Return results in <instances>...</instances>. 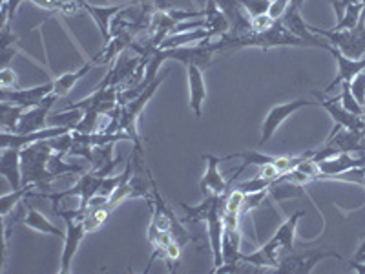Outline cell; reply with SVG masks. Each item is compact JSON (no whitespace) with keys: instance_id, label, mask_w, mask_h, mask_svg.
I'll use <instances>...</instances> for the list:
<instances>
[{"instance_id":"obj_8","label":"cell","mask_w":365,"mask_h":274,"mask_svg":"<svg viewBox=\"0 0 365 274\" xmlns=\"http://www.w3.org/2000/svg\"><path fill=\"white\" fill-rule=\"evenodd\" d=\"M314 96L318 97V106L325 110L329 116L332 117L334 121V125L340 126V128H347V130H365V119L361 116H356V113H351L349 110L344 108V104H341L340 96L338 97H327L324 93H319V91H314Z\"/></svg>"},{"instance_id":"obj_26","label":"cell","mask_w":365,"mask_h":274,"mask_svg":"<svg viewBox=\"0 0 365 274\" xmlns=\"http://www.w3.org/2000/svg\"><path fill=\"white\" fill-rule=\"evenodd\" d=\"M24 225L29 228V230H35V233L55 236L58 238V240H64V238H66V233H63L57 225L51 223V221L48 220L42 212H38L37 208L34 207H28V212H26V218H24Z\"/></svg>"},{"instance_id":"obj_4","label":"cell","mask_w":365,"mask_h":274,"mask_svg":"<svg viewBox=\"0 0 365 274\" xmlns=\"http://www.w3.org/2000/svg\"><path fill=\"white\" fill-rule=\"evenodd\" d=\"M329 258H336V260H341L340 254L336 250L331 249H312L305 250V253H287V256H282L278 263V273H294V274H309L316 269L318 263H322L324 260H329Z\"/></svg>"},{"instance_id":"obj_24","label":"cell","mask_w":365,"mask_h":274,"mask_svg":"<svg viewBox=\"0 0 365 274\" xmlns=\"http://www.w3.org/2000/svg\"><path fill=\"white\" fill-rule=\"evenodd\" d=\"M212 34L207 28L188 29V31H179V34L168 35L165 41L159 44L158 50H170V48H181V46H194L200 42L212 41Z\"/></svg>"},{"instance_id":"obj_7","label":"cell","mask_w":365,"mask_h":274,"mask_svg":"<svg viewBox=\"0 0 365 274\" xmlns=\"http://www.w3.org/2000/svg\"><path fill=\"white\" fill-rule=\"evenodd\" d=\"M223 208H225V194L221 196L220 203L214 205V208H212V210L207 214V218H205V221H207L208 240H210L212 260H214V273H217L220 267L223 265V234H225Z\"/></svg>"},{"instance_id":"obj_6","label":"cell","mask_w":365,"mask_h":274,"mask_svg":"<svg viewBox=\"0 0 365 274\" xmlns=\"http://www.w3.org/2000/svg\"><path fill=\"white\" fill-rule=\"evenodd\" d=\"M318 103H312V101L309 99H296V101H291V103H283V104H276V106H272L270 108V112L267 113L265 121H263L262 125V139H259V145H265V143H269L270 139H272V136L276 132H278L279 126L285 123L289 117L292 116L294 112H298V110L305 108V106H316Z\"/></svg>"},{"instance_id":"obj_43","label":"cell","mask_w":365,"mask_h":274,"mask_svg":"<svg viewBox=\"0 0 365 274\" xmlns=\"http://www.w3.org/2000/svg\"><path fill=\"white\" fill-rule=\"evenodd\" d=\"M351 262L365 263V236H364V240H361L360 245H358V249H356V253H354V256L351 258Z\"/></svg>"},{"instance_id":"obj_22","label":"cell","mask_w":365,"mask_h":274,"mask_svg":"<svg viewBox=\"0 0 365 274\" xmlns=\"http://www.w3.org/2000/svg\"><path fill=\"white\" fill-rule=\"evenodd\" d=\"M282 250L278 245H274L270 241H267L262 249L254 250L252 254L241 258V262L249 263V265L259 267V269H278V263L282 260Z\"/></svg>"},{"instance_id":"obj_44","label":"cell","mask_w":365,"mask_h":274,"mask_svg":"<svg viewBox=\"0 0 365 274\" xmlns=\"http://www.w3.org/2000/svg\"><path fill=\"white\" fill-rule=\"evenodd\" d=\"M133 4H155V6H161V8H165L166 2L165 0H132Z\"/></svg>"},{"instance_id":"obj_40","label":"cell","mask_w":365,"mask_h":274,"mask_svg":"<svg viewBox=\"0 0 365 274\" xmlns=\"http://www.w3.org/2000/svg\"><path fill=\"white\" fill-rule=\"evenodd\" d=\"M0 86L2 88H9V90H17L19 83H17V73L11 70V68H2L0 71Z\"/></svg>"},{"instance_id":"obj_9","label":"cell","mask_w":365,"mask_h":274,"mask_svg":"<svg viewBox=\"0 0 365 274\" xmlns=\"http://www.w3.org/2000/svg\"><path fill=\"white\" fill-rule=\"evenodd\" d=\"M63 220L66 221V238H64V249L63 256H61V269H58V273L68 274L71 270L75 254L79 250L88 230L84 227L83 218H63Z\"/></svg>"},{"instance_id":"obj_38","label":"cell","mask_w":365,"mask_h":274,"mask_svg":"<svg viewBox=\"0 0 365 274\" xmlns=\"http://www.w3.org/2000/svg\"><path fill=\"white\" fill-rule=\"evenodd\" d=\"M243 201H245V194L241 191H237V188H232V191L225 194V210L234 212V214H241Z\"/></svg>"},{"instance_id":"obj_46","label":"cell","mask_w":365,"mask_h":274,"mask_svg":"<svg viewBox=\"0 0 365 274\" xmlns=\"http://www.w3.org/2000/svg\"><path fill=\"white\" fill-rule=\"evenodd\" d=\"M303 4H305V0H291V2H289V6H291V8L299 9V11H302Z\"/></svg>"},{"instance_id":"obj_25","label":"cell","mask_w":365,"mask_h":274,"mask_svg":"<svg viewBox=\"0 0 365 274\" xmlns=\"http://www.w3.org/2000/svg\"><path fill=\"white\" fill-rule=\"evenodd\" d=\"M305 216V212L298 210L294 212L285 223L279 225V228L276 230L272 238H270V243L278 245L279 249H283L285 253H292L294 250V236H296V228H298V221Z\"/></svg>"},{"instance_id":"obj_10","label":"cell","mask_w":365,"mask_h":274,"mask_svg":"<svg viewBox=\"0 0 365 274\" xmlns=\"http://www.w3.org/2000/svg\"><path fill=\"white\" fill-rule=\"evenodd\" d=\"M71 132V128L68 126H50V128H42L37 132H28V133H15V132H4L0 133V143H2V148H26L29 145H35V143L48 141V139H53V137L64 136V133Z\"/></svg>"},{"instance_id":"obj_3","label":"cell","mask_w":365,"mask_h":274,"mask_svg":"<svg viewBox=\"0 0 365 274\" xmlns=\"http://www.w3.org/2000/svg\"><path fill=\"white\" fill-rule=\"evenodd\" d=\"M312 34L318 37H324L331 46L338 48L344 55L351 59H361L365 57V13H361L360 22L356 28L353 29H341V31H334V29H324L316 28V26H309Z\"/></svg>"},{"instance_id":"obj_30","label":"cell","mask_w":365,"mask_h":274,"mask_svg":"<svg viewBox=\"0 0 365 274\" xmlns=\"http://www.w3.org/2000/svg\"><path fill=\"white\" fill-rule=\"evenodd\" d=\"M0 112H2L0 113V126H2V130H4V132H17L19 121H21L24 108H21L17 104L2 101V104H0Z\"/></svg>"},{"instance_id":"obj_28","label":"cell","mask_w":365,"mask_h":274,"mask_svg":"<svg viewBox=\"0 0 365 274\" xmlns=\"http://www.w3.org/2000/svg\"><path fill=\"white\" fill-rule=\"evenodd\" d=\"M221 196H205V200L201 201L200 205H188L181 203L182 210H185V221H190V223H195V221H201L207 218L208 212L214 208V205L220 203Z\"/></svg>"},{"instance_id":"obj_45","label":"cell","mask_w":365,"mask_h":274,"mask_svg":"<svg viewBox=\"0 0 365 274\" xmlns=\"http://www.w3.org/2000/svg\"><path fill=\"white\" fill-rule=\"evenodd\" d=\"M349 263H351V267H353L356 273L365 274V263H360V262H349Z\"/></svg>"},{"instance_id":"obj_39","label":"cell","mask_w":365,"mask_h":274,"mask_svg":"<svg viewBox=\"0 0 365 274\" xmlns=\"http://www.w3.org/2000/svg\"><path fill=\"white\" fill-rule=\"evenodd\" d=\"M351 91H353V96L356 97L358 103L365 108V70L351 81Z\"/></svg>"},{"instance_id":"obj_29","label":"cell","mask_w":365,"mask_h":274,"mask_svg":"<svg viewBox=\"0 0 365 274\" xmlns=\"http://www.w3.org/2000/svg\"><path fill=\"white\" fill-rule=\"evenodd\" d=\"M66 154H61V152H53L50 156V161H48V171L53 176L55 179L63 178L66 174H83V166L77 165V163H68L64 159Z\"/></svg>"},{"instance_id":"obj_37","label":"cell","mask_w":365,"mask_h":274,"mask_svg":"<svg viewBox=\"0 0 365 274\" xmlns=\"http://www.w3.org/2000/svg\"><path fill=\"white\" fill-rule=\"evenodd\" d=\"M270 188H265V191H257V192H250V194H245V201H243V208H241V216L256 210V208L267 200Z\"/></svg>"},{"instance_id":"obj_32","label":"cell","mask_w":365,"mask_h":274,"mask_svg":"<svg viewBox=\"0 0 365 274\" xmlns=\"http://www.w3.org/2000/svg\"><path fill=\"white\" fill-rule=\"evenodd\" d=\"M35 6L46 9V11H61L63 15H73L77 11V6L79 2L77 0H71V2H63V0H31Z\"/></svg>"},{"instance_id":"obj_1","label":"cell","mask_w":365,"mask_h":274,"mask_svg":"<svg viewBox=\"0 0 365 274\" xmlns=\"http://www.w3.org/2000/svg\"><path fill=\"white\" fill-rule=\"evenodd\" d=\"M166 79V73L158 75L145 90L135 96L133 99L126 101L125 104H120L119 108V116H117L115 125H113V132H125L132 137V143H133V148H139V150H145L143 148V141H141V136H139V130H137V121H139V116L143 113V110L146 108V104L150 103V99L155 96V91L158 88L161 86L163 81Z\"/></svg>"},{"instance_id":"obj_21","label":"cell","mask_w":365,"mask_h":274,"mask_svg":"<svg viewBox=\"0 0 365 274\" xmlns=\"http://www.w3.org/2000/svg\"><path fill=\"white\" fill-rule=\"evenodd\" d=\"M188 73V93H190V108L194 116L200 119L203 116L205 99H207V86H205L203 68L187 66Z\"/></svg>"},{"instance_id":"obj_41","label":"cell","mask_w":365,"mask_h":274,"mask_svg":"<svg viewBox=\"0 0 365 274\" xmlns=\"http://www.w3.org/2000/svg\"><path fill=\"white\" fill-rule=\"evenodd\" d=\"M274 22L276 21H274L270 15H259V17L250 19V28H252V31H265V29H269Z\"/></svg>"},{"instance_id":"obj_13","label":"cell","mask_w":365,"mask_h":274,"mask_svg":"<svg viewBox=\"0 0 365 274\" xmlns=\"http://www.w3.org/2000/svg\"><path fill=\"white\" fill-rule=\"evenodd\" d=\"M58 97L55 93H50L41 104L31 106V108L22 112L21 121H19V128L15 133H28V132H37V130L46 128V121L50 119V110Z\"/></svg>"},{"instance_id":"obj_15","label":"cell","mask_w":365,"mask_h":274,"mask_svg":"<svg viewBox=\"0 0 365 274\" xmlns=\"http://www.w3.org/2000/svg\"><path fill=\"white\" fill-rule=\"evenodd\" d=\"M203 159L207 161V171H205L203 179L200 183V188L203 196H223L228 191V181L220 172V163L223 158H217L214 154H203Z\"/></svg>"},{"instance_id":"obj_12","label":"cell","mask_w":365,"mask_h":274,"mask_svg":"<svg viewBox=\"0 0 365 274\" xmlns=\"http://www.w3.org/2000/svg\"><path fill=\"white\" fill-rule=\"evenodd\" d=\"M283 26H285L292 35H296L298 39H302L307 46H312V48H324V50H329V42L324 41V37H318L309 29V24L303 21V17L299 15V9L296 8H287V11L283 13V17L279 19Z\"/></svg>"},{"instance_id":"obj_16","label":"cell","mask_w":365,"mask_h":274,"mask_svg":"<svg viewBox=\"0 0 365 274\" xmlns=\"http://www.w3.org/2000/svg\"><path fill=\"white\" fill-rule=\"evenodd\" d=\"M327 51L334 57V61H336L338 64L336 77L331 81V84L327 86V91H331L332 88L338 86V84L341 83H351L358 73H361V71L365 70V57L351 59L347 57V55L341 54V51L338 50V48H334V46H329Z\"/></svg>"},{"instance_id":"obj_19","label":"cell","mask_w":365,"mask_h":274,"mask_svg":"<svg viewBox=\"0 0 365 274\" xmlns=\"http://www.w3.org/2000/svg\"><path fill=\"white\" fill-rule=\"evenodd\" d=\"M0 176H4L9 183L11 191H21L22 185V165L21 150L19 148H2L0 152Z\"/></svg>"},{"instance_id":"obj_42","label":"cell","mask_w":365,"mask_h":274,"mask_svg":"<svg viewBox=\"0 0 365 274\" xmlns=\"http://www.w3.org/2000/svg\"><path fill=\"white\" fill-rule=\"evenodd\" d=\"M289 2L291 0H272V4H270L269 15L274 19V21H279L283 17V13L287 11L289 8Z\"/></svg>"},{"instance_id":"obj_5","label":"cell","mask_w":365,"mask_h":274,"mask_svg":"<svg viewBox=\"0 0 365 274\" xmlns=\"http://www.w3.org/2000/svg\"><path fill=\"white\" fill-rule=\"evenodd\" d=\"M166 59H174L178 63L187 66L207 68L212 63V57L217 51V44L212 41L200 42L194 46H181V48H170V50H161Z\"/></svg>"},{"instance_id":"obj_2","label":"cell","mask_w":365,"mask_h":274,"mask_svg":"<svg viewBox=\"0 0 365 274\" xmlns=\"http://www.w3.org/2000/svg\"><path fill=\"white\" fill-rule=\"evenodd\" d=\"M53 154L50 141H41L21 150L22 185H35L38 188H50L55 181L48 171V161Z\"/></svg>"},{"instance_id":"obj_31","label":"cell","mask_w":365,"mask_h":274,"mask_svg":"<svg viewBox=\"0 0 365 274\" xmlns=\"http://www.w3.org/2000/svg\"><path fill=\"white\" fill-rule=\"evenodd\" d=\"M34 188H37V187H35V185H24L21 191H11V194L2 196V201H0V214H2V218L6 220L9 212L17 207V205H21V201L24 196L34 194V192H31Z\"/></svg>"},{"instance_id":"obj_14","label":"cell","mask_w":365,"mask_h":274,"mask_svg":"<svg viewBox=\"0 0 365 274\" xmlns=\"http://www.w3.org/2000/svg\"><path fill=\"white\" fill-rule=\"evenodd\" d=\"M322 178H338V176L349 174L356 168H365V154L360 158H354L351 152H341V154L332 156V158L318 161Z\"/></svg>"},{"instance_id":"obj_27","label":"cell","mask_w":365,"mask_h":274,"mask_svg":"<svg viewBox=\"0 0 365 274\" xmlns=\"http://www.w3.org/2000/svg\"><path fill=\"white\" fill-rule=\"evenodd\" d=\"M97 64H99V61H97V59H93L91 63L84 64V66L79 68V70L68 71V73H64V75H61V77H57V79H53V93H55V96H57L58 99H61V97H66L68 93L71 91V88L79 83V81L83 79L84 75H86L88 71L91 70V68H96Z\"/></svg>"},{"instance_id":"obj_17","label":"cell","mask_w":365,"mask_h":274,"mask_svg":"<svg viewBox=\"0 0 365 274\" xmlns=\"http://www.w3.org/2000/svg\"><path fill=\"white\" fill-rule=\"evenodd\" d=\"M77 2H79L81 8L86 9V11L91 15L93 22H96L97 28H99L101 35H103L104 44H108V42L112 41V26H110V21H112V17H115L117 13L123 11V9H125L126 6H132L133 4V2H128V4L110 6V8H106V6L88 4L86 0H77Z\"/></svg>"},{"instance_id":"obj_20","label":"cell","mask_w":365,"mask_h":274,"mask_svg":"<svg viewBox=\"0 0 365 274\" xmlns=\"http://www.w3.org/2000/svg\"><path fill=\"white\" fill-rule=\"evenodd\" d=\"M241 233L240 228H225L223 234V265L217 273H236L241 262Z\"/></svg>"},{"instance_id":"obj_35","label":"cell","mask_w":365,"mask_h":274,"mask_svg":"<svg viewBox=\"0 0 365 274\" xmlns=\"http://www.w3.org/2000/svg\"><path fill=\"white\" fill-rule=\"evenodd\" d=\"M243 9L249 13V17H259V15H269L272 0H237Z\"/></svg>"},{"instance_id":"obj_11","label":"cell","mask_w":365,"mask_h":274,"mask_svg":"<svg viewBox=\"0 0 365 274\" xmlns=\"http://www.w3.org/2000/svg\"><path fill=\"white\" fill-rule=\"evenodd\" d=\"M53 93V81L46 84H38L34 88H17V90H9V88H2L0 90V99L6 103L17 104L21 108L28 110L31 106L41 104L46 97Z\"/></svg>"},{"instance_id":"obj_47","label":"cell","mask_w":365,"mask_h":274,"mask_svg":"<svg viewBox=\"0 0 365 274\" xmlns=\"http://www.w3.org/2000/svg\"><path fill=\"white\" fill-rule=\"evenodd\" d=\"M364 185H365V178H364Z\"/></svg>"},{"instance_id":"obj_18","label":"cell","mask_w":365,"mask_h":274,"mask_svg":"<svg viewBox=\"0 0 365 274\" xmlns=\"http://www.w3.org/2000/svg\"><path fill=\"white\" fill-rule=\"evenodd\" d=\"M216 4L220 6V9L230 22V34H228L230 37H241V35L252 31L249 13L243 9L237 0H216Z\"/></svg>"},{"instance_id":"obj_33","label":"cell","mask_w":365,"mask_h":274,"mask_svg":"<svg viewBox=\"0 0 365 274\" xmlns=\"http://www.w3.org/2000/svg\"><path fill=\"white\" fill-rule=\"evenodd\" d=\"M84 116V110H68L64 108L63 112L55 113L53 117H50L51 125L53 126H68V128L73 130L75 126L79 125L81 119Z\"/></svg>"},{"instance_id":"obj_34","label":"cell","mask_w":365,"mask_h":274,"mask_svg":"<svg viewBox=\"0 0 365 274\" xmlns=\"http://www.w3.org/2000/svg\"><path fill=\"white\" fill-rule=\"evenodd\" d=\"M341 93H340V101L344 104V108L349 110L351 113H356V116H365V108L361 106L360 103L356 101V97L353 96V91H351V83H341Z\"/></svg>"},{"instance_id":"obj_23","label":"cell","mask_w":365,"mask_h":274,"mask_svg":"<svg viewBox=\"0 0 365 274\" xmlns=\"http://www.w3.org/2000/svg\"><path fill=\"white\" fill-rule=\"evenodd\" d=\"M205 17V28L212 34V37H225L230 34V22H228L227 15L220 9L216 4V0H207V6L203 9Z\"/></svg>"},{"instance_id":"obj_36","label":"cell","mask_w":365,"mask_h":274,"mask_svg":"<svg viewBox=\"0 0 365 274\" xmlns=\"http://www.w3.org/2000/svg\"><path fill=\"white\" fill-rule=\"evenodd\" d=\"M274 181L270 179L262 178V176H256V178L249 179V181H243L240 185H236L234 188L241 191L243 194H250V192H257V191H265V188H272Z\"/></svg>"}]
</instances>
